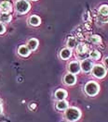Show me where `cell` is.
I'll return each instance as SVG.
<instances>
[{
    "mask_svg": "<svg viewBox=\"0 0 108 122\" xmlns=\"http://www.w3.org/2000/svg\"><path fill=\"white\" fill-rule=\"evenodd\" d=\"M80 111L76 107H70L65 112V117L70 121H76L80 117Z\"/></svg>",
    "mask_w": 108,
    "mask_h": 122,
    "instance_id": "cell-1",
    "label": "cell"
},
{
    "mask_svg": "<svg viewBox=\"0 0 108 122\" xmlns=\"http://www.w3.org/2000/svg\"><path fill=\"white\" fill-rule=\"evenodd\" d=\"M85 92H87L88 95L94 96L99 92V85L95 81H89L85 86Z\"/></svg>",
    "mask_w": 108,
    "mask_h": 122,
    "instance_id": "cell-2",
    "label": "cell"
},
{
    "mask_svg": "<svg viewBox=\"0 0 108 122\" xmlns=\"http://www.w3.org/2000/svg\"><path fill=\"white\" fill-rule=\"evenodd\" d=\"M30 8V4L26 1V0H19L17 1L16 3V10L21 13V14H23V13H26Z\"/></svg>",
    "mask_w": 108,
    "mask_h": 122,
    "instance_id": "cell-3",
    "label": "cell"
},
{
    "mask_svg": "<svg viewBox=\"0 0 108 122\" xmlns=\"http://www.w3.org/2000/svg\"><path fill=\"white\" fill-rule=\"evenodd\" d=\"M92 74H93V76H95L96 78L102 79V78H103V77L105 76L106 71H105V69H104L102 66H101V65H96V66L93 67Z\"/></svg>",
    "mask_w": 108,
    "mask_h": 122,
    "instance_id": "cell-4",
    "label": "cell"
},
{
    "mask_svg": "<svg viewBox=\"0 0 108 122\" xmlns=\"http://www.w3.org/2000/svg\"><path fill=\"white\" fill-rule=\"evenodd\" d=\"M81 69V66L79 65V63L77 61H73L71 62L68 66V69L72 74H77L79 72V70Z\"/></svg>",
    "mask_w": 108,
    "mask_h": 122,
    "instance_id": "cell-5",
    "label": "cell"
},
{
    "mask_svg": "<svg viewBox=\"0 0 108 122\" xmlns=\"http://www.w3.org/2000/svg\"><path fill=\"white\" fill-rule=\"evenodd\" d=\"M80 66H81V69L84 72H89V71H90L93 69L92 62H91V60H90V59H84V60L82 61V63H81Z\"/></svg>",
    "mask_w": 108,
    "mask_h": 122,
    "instance_id": "cell-6",
    "label": "cell"
},
{
    "mask_svg": "<svg viewBox=\"0 0 108 122\" xmlns=\"http://www.w3.org/2000/svg\"><path fill=\"white\" fill-rule=\"evenodd\" d=\"M0 10L3 13H8L11 10V5L8 0H2L0 2Z\"/></svg>",
    "mask_w": 108,
    "mask_h": 122,
    "instance_id": "cell-7",
    "label": "cell"
},
{
    "mask_svg": "<svg viewBox=\"0 0 108 122\" xmlns=\"http://www.w3.org/2000/svg\"><path fill=\"white\" fill-rule=\"evenodd\" d=\"M63 81H64L65 84H67V85H73V84L76 82V77H75L74 74L69 73V74L65 75Z\"/></svg>",
    "mask_w": 108,
    "mask_h": 122,
    "instance_id": "cell-8",
    "label": "cell"
},
{
    "mask_svg": "<svg viewBox=\"0 0 108 122\" xmlns=\"http://www.w3.org/2000/svg\"><path fill=\"white\" fill-rule=\"evenodd\" d=\"M77 52L79 56H85L86 53L88 52V47H87L86 45H84V44H79V45L77 46Z\"/></svg>",
    "mask_w": 108,
    "mask_h": 122,
    "instance_id": "cell-9",
    "label": "cell"
},
{
    "mask_svg": "<svg viewBox=\"0 0 108 122\" xmlns=\"http://www.w3.org/2000/svg\"><path fill=\"white\" fill-rule=\"evenodd\" d=\"M29 48H28V46H21L19 47V49H18V53L20 56H27L28 55H29Z\"/></svg>",
    "mask_w": 108,
    "mask_h": 122,
    "instance_id": "cell-10",
    "label": "cell"
},
{
    "mask_svg": "<svg viewBox=\"0 0 108 122\" xmlns=\"http://www.w3.org/2000/svg\"><path fill=\"white\" fill-rule=\"evenodd\" d=\"M66 95H67V92L62 89H59L55 92V97L58 100H63L66 97Z\"/></svg>",
    "mask_w": 108,
    "mask_h": 122,
    "instance_id": "cell-11",
    "label": "cell"
},
{
    "mask_svg": "<svg viewBox=\"0 0 108 122\" xmlns=\"http://www.w3.org/2000/svg\"><path fill=\"white\" fill-rule=\"evenodd\" d=\"M71 55H72V52L68 48L62 49V51H61V54H60V56H61V57H62V59H68L71 56Z\"/></svg>",
    "mask_w": 108,
    "mask_h": 122,
    "instance_id": "cell-12",
    "label": "cell"
},
{
    "mask_svg": "<svg viewBox=\"0 0 108 122\" xmlns=\"http://www.w3.org/2000/svg\"><path fill=\"white\" fill-rule=\"evenodd\" d=\"M38 46V41L36 40V39H31V40H29V42H28V48L30 49V50H36V47Z\"/></svg>",
    "mask_w": 108,
    "mask_h": 122,
    "instance_id": "cell-13",
    "label": "cell"
},
{
    "mask_svg": "<svg viewBox=\"0 0 108 122\" xmlns=\"http://www.w3.org/2000/svg\"><path fill=\"white\" fill-rule=\"evenodd\" d=\"M10 20H11V16L8 13H1L0 14V22H8V21H10Z\"/></svg>",
    "mask_w": 108,
    "mask_h": 122,
    "instance_id": "cell-14",
    "label": "cell"
},
{
    "mask_svg": "<svg viewBox=\"0 0 108 122\" xmlns=\"http://www.w3.org/2000/svg\"><path fill=\"white\" fill-rule=\"evenodd\" d=\"M29 22L33 26H38L39 24H40V19H39V17H37V16L34 15L29 19Z\"/></svg>",
    "mask_w": 108,
    "mask_h": 122,
    "instance_id": "cell-15",
    "label": "cell"
},
{
    "mask_svg": "<svg viewBox=\"0 0 108 122\" xmlns=\"http://www.w3.org/2000/svg\"><path fill=\"white\" fill-rule=\"evenodd\" d=\"M67 107H68V103L65 102V101H63V100H60L58 102V104H57V108L59 110H64Z\"/></svg>",
    "mask_w": 108,
    "mask_h": 122,
    "instance_id": "cell-16",
    "label": "cell"
},
{
    "mask_svg": "<svg viewBox=\"0 0 108 122\" xmlns=\"http://www.w3.org/2000/svg\"><path fill=\"white\" fill-rule=\"evenodd\" d=\"M99 12H100V14L102 16L108 17V6H106V5L102 6L100 8V9H99Z\"/></svg>",
    "mask_w": 108,
    "mask_h": 122,
    "instance_id": "cell-17",
    "label": "cell"
},
{
    "mask_svg": "<svg viewBox=\"0 0 108 122\" xmlns=\"http://www.w3.org/2000/svg\"><path fill=\"white\" fill-rule=\"evenodd\" d=\"M77 46V40L74 38V37H70L67 41V46L70 48H74Z\"/></svg>",
    "mask_w": 108,
    "mask_h": 122,
    "instance_id": "cell-18",
    "label": "cell"
},
{
    "mask_svg": "<svg viewBox=\"0 0 108 122\" xmlns=\"http://www.w3.org/2000/svg\"><path fill=\"white\" fill-rule=\"evenodd\" d=\"M90 41L93 44H99V43H101V37L98 35H92L90 38Z\"/></svg>",
    "mask_w": 108,
    "mask_h": 122,
    "instance_id": "cell-19",
    "label": "cell"
},
{
    "mask_svg": "<svg viewBox=\"0 0 108 122\" xmlns=\"http://www.w3.org/2000/svg\"><path fill=\"white\" fill-rule=\"evenodd\" d=\"M90 57L92 59H99L101 57V54L98 51H92L91 53L90 54Z\"/></svg>",
    "mask_w": 108,
    "mask_h": 122,
    "instance_id": "cell-20",
    "label": "cell"
},
{
    "mask_svg": "<svg viewBox=\"0 0 108 122\" xmlns=\"http://www.w3.org/2000/svg\"><path fill=\"white\" fill-rule=\"evenodd\" d=\"M5 26L2 24V23H0V34H2V33H4L5 32Z\"/></svg>",
    "mask_w": 108,
    "mask_h": 122,
    "instance_id": "cell-21",
    "label": "cell"
},
{
    "mask_svg": "<svg viewBox=\"0 0 108 122\" xmlns=\"http://www.w3.org/2000/svg\"><path fill=\"white\" fill-rule=\"evenodd\" d=\"M103 62H104V65H105V67H106V68L108 69V57H106V58L104 59V61H103Z\"/></svg>",
    "mask_w": 108,
    "mask_h": 122,
    "instance_id": "cell-22",
    "label": "cell"
},
{
    "mask_svg": "<svg viewBox=\"0 0 108 122\" xmlns=\"http://www.w3.org/2000/svg\"><path fill=\"white\" fill-rule=\"evenodd\" d=\"M30 108H36V104H32V106H30Z\"/></svg>",
    "mask_w": 108,
    "mask_h": 122,
    "instance_id": "cell-23",
    "label": "cell"
},
{
    "mask_svg": "<svg viewBox=\"0 0 108 122\" xmlns=\"http://www.w3.org/2000/svg\"><path fill=\"white\" fill-rule=\"evenodd\" d=\"M34 1H36V0H34Z\"/></svg>",
    "mask_w": 108,
    "mask_h": 122,
    "instance_id": "cell-24",
    "label": "cell"
}]
</instances>
